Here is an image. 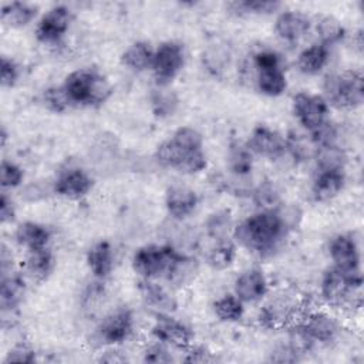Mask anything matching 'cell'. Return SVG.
Segmentation results:
<instances>
[{"mask_svg":"<svg viewBox=\"0 0 364 364\" xmlns=\"http://www.w3.org/2000/svg\"><path fill=\"white\" fill-rule=\"evenodd\" d=\"M291 232L283 216L276 209H257L247 215L233 229V240L249 253L267 259L274 256L284 239Z\"/></svg>","mask_w":364,"mask_h":364,"instance_id":"6da1fadb","label":"cell"},{"mask_svg":"<svg viewBox=\"0 0 364 364\" xmlns=\"http://www.w3.org/2000/svg\"><path fill=\"white\" fill-rule=\"evenodd\" d=\"M154 159L162 168L182 175H198L208 168L203 136L193 127H179L164 139L154 152Z\"/></svg>","mask_w":364,"mask_h":364,"instance_id":"7a4b0ae2","label":"cell"},{"mask_svg":"<svg viewBox=\"0 0 364 364\" xmlns=\"http://www.w3.org/2000/svg\"><path fill=\"white\" fill-rule=\"evenodd\" d=\"M61 87L71 107H101L114 91L107 75L95 67H80L70 71Z\"/></svg>","mask_w":364,"mask_h":364,"instance_id":"3957f363","label":"cell"},{"mask_svg":"<svg viewBox=\"0 0 364 364\" xmlns=\"http://www.w3.org/2000/svg\"><path fill=\"white\" fill-rule=\"evenodd\" d=\"M183 255L171 243H148L134 252L131 267L139 279L166 282Z\"/></svg>","mask_w":364,"mask_h":364,"instance_id":"277c9868","label":"cell"},{"mask_svg":"<svg viewBox=\"0 0 364 364\" xmlns=\"http://www.w3.org/2000/svg\"><path fill=\"white\" fill-rule=\"evenodd\" d=\"M361 286L363 274L350 273L336 266L327 267L318 283V291L321 300L328 307H354L361 303Z\"/></svg>","mask_w":364,"mask_h":364,"instance_id":"5b68a950","label":"cell"},{"mask_svg":"<svg viewBox=\"0 0 364 364\" xmlns=\"http://www.w3.org/2000/svg\"><path fill=\"white\" fill-rule=\"evenodd\" d=\"M323 98L328 107L337 109H355L364 102V77L360 70H343L324 77Z\"/></svg>","mask_w":364,"mask_h":364,"instance_id":"8992f818","label":"cell"},{"mask_svg":"<svg viewBox=\"0 0 364 364\" xmlns=\"http://www.w3.org/2000/svg\"><path fill=\"white\" fill-rule=\"evenodd\" d=\"M263 304L257 313V321L266 328H283L294 323L301 316V300L300 297L289 290L280 289L262 300Z\"/></svg>","mask_w":364,"mask_h":364,"instance_id":"52a82bcc","label":"cell"},{"mask_svg":"<svg viewBox=\"0 0 364 364\" xmlns=\"http://www.w3.org/2000/svg\"><path fill=\"white\" fill-rule=\"evenodd\" d=\"M135 331L134 311L127 306L109 310L97 324L92 338L100 347H119Z\"/></svg>","mask_w":364,"mask_h":364,"instance_id":"ba28073f","label":"cell"},{"mask_svg":"<svg viewBox=\"0 0 364 364\" xmlns=\"http://www.w3.org/2000/svg\"><path fill=\"white\" fill-rule=\"evenodd\" d=\"M186 64V48L181 41L165 40L155 47L151 73L155 85L168 87Z\"/></svg>","mask_w":364,"mask_h":364,"instance_id":"9c48e42d","label":"cell"},{"mask_svg":"<svg viewBox=\"0 0 364 364\" xmlns=\"http://www.w3.org/2000/svg\"><path fill=\"white\" fill-rule=\"evenodd\" d=\"M73 20V10L67 4H54L37 18L34 37L44 46H57L67 36Z\"/></svg>","mask_w":364,"mask_h":364,"instance_id":"30bf717a","label":"cell"},{"mask_svg":"<svg viewBox=\"0 0 364 364\" xmlns=\"http://www.w3.org/2000/svg\"><path fill=\"white\" fill-rule=\"evenodd\" d=\"M291 112L297 124L309 134L330 119V107L323 95L307 91H299L293 95Z\"/></svg>","mask_w":364,"mask_h":364,"instance_id":"8fae6325","label":"cell"},{"mask_svg":"<svg viewBox=\"0 0 364 364\" xmlns=\"http://www.w3.org/2000/svg\"><path fill=\"white\" fill-rule=\"evenodd\" d=\"M94 188L92 176L81 166L68 165L60 169L51 182V191L60 198L80 200Z\"/></svg>","mask_w":364,"mask_h":364,"instance_id":"7c38bea8","label":"cell"},{"mask_svg":"<svg viewBox=\"0 0 364 364\" xmlns=\"http://www.w3.org/2000/svg\"><path fill=\"white\" fill-rule=\"evenodd\" d=\"M151 336L172 348H186L193 340L192 328L176 318L173 313H155Z\"/></svg>","mask_w":364,"mask_h":364,"instance_id":"4fadbf2b","label":"cell"},{"mask_svg":"<svg viewBox=\"0 0 364 364\" xmlns=\"http://www.w3.org/2000/svg\"><path fill=\"white\" fill-rule=\"evenodd\" d=\"M246 145L255 156L269 161H277L286 155V135L266 124H257L252 128Z\"/></svg>","mask_w":364,"mask_h":364,"instance_id":"5bb4252c","label":"cell"},{"mask_svg":"<svg viewBox=\"0 0 364 364\" xmlns=\"http://www.w3.org/2000/svg\"><path fill=\"white\" fill-rule=\"evenodd\" d=\"M328 256L333 266L350 273L361 272V250L351 233H338L328 240Z\"/></svg>","mask_w":364,"mask_h":364,"instance_id":"9a60e30c","label":"cell"},{"mask_svg":"<svg viewBox=\"0 0 364 364\" xmlns=\"http://www.w3.org/2000/svg\"><path fill=\"white\" fill-rule=\"evenodd\" d=\"M27 291L26 276L13 270L1 274L0 279V313L1 324H10V318L17 313Z\"/></svg>","mask_w":364,"mask_h":364,"instance_id":"2e32d148","label":"cell"},{"mask_svg":"<svg viewBox=\"0 0 364 364\" xmlns=\"http://www.w3.org/2000/svg\"><path fill=\"white\" fill-rule=\"evenodd\" d=\"M300 317L301 318H299V321L316 344H331L341 334V323L327 310H310L307 314H301Z\"/></svg>","mask_w":364,"mask_h":364,"instance_id":"e0dca14e","label":"cell"},{"mask_svg":"<svg viewBox=\"0 0 364 364\" xmlns=\"http://www.w3.org/2000/svg\"><path fill=\"white\" fill-rule=\"evenodd\" d=\"M276 37L286 44H297L311 31V17L301 10H280L273 23Z\"/></svg>","mask_w":364,"mask_h":364,"instance_id":"ac0fdd59","label":"cell"},{"mask_svg":"<svg viewBox=\"0 0 364 364\" xmlns=\"http://www.w3.org/2000/svg\"><path fill=\"white\" fill-rule=\"evenodd\" d=\"M270 291L266 273L256 266L243 269L233 282V293L245 303L255 304L262 301Z\"/></svg>","mask_w":364,"mask_h":364,"instance_id":"d6986e66","label":"cell"},{"mask_svg":"<svg viewBox=\"0 0 364 364\" xmlns=\"http://www.w3.org/2000/svg\"><path fill=\"white\" fill-rule=\"evenodd\" d=\"M164 203L171 219L182 222L195 213L199 205V196L191 186L173 183L166 188Z\"/></svg>","mask_w":364,"mask_h":364,"instance_id":"ffe728a7","label":"cell"},{"mask_svg":"<svg viewBox=\"0 0 364 364\" xmlns=\"http://www.w3.org/2000/svg\"><path fill=\"white\" fill-rule=\"evenodd\" d=\"M346 169H314L310 195L314 202H330L346 186Z\"/></svg>","mask_w":364,"mask_h":364,"instance_id":"44dd1931","label":"cell"},{"mask_svg":"<svg viewBox=\"0 0 364 364\" xmlns=\"http://www.w3.org/2000/svg\"><path fill=\"white\" fill-rule=\"evenodd\" d=\"M85 263L92 277L97 280H105L115 267V249L107 239L94 242L87 253Z\"/></svg>","mask_w":364,"mask_h":364,"instance_id":"7402d4cb","label":"cell"},{"mask_svg":"<svg viewBox=\"0 0 364 364\" xmlns=\"http://www.w3.org/2000/svg\"><path fill=\"white\" fill-rule=\"evenodd\" d=\"M138 291L142 301L155 313H175L178 309V301L171 290L158 280L139 279Z\"/></svg>","mask_w":364,"mask_h":364,"instance_id":"603a6c76","label":"cell"},{"mask_svg":"<svg viewBox=\"0 0 364 364\" xmlns=\"http://www.w3.org/2000/svg\"><path fill=\"white\" fill-rule=\"evenodd\" d=\"M14 242L26 252L48 247L51 240V230L46 225L34 220H24L14 229Z\"/></svg>","mask_w":364,"mask_h":364,"instance_id":"cb8c5ba5","label":"cell"},{"mask_svg":"<svg viewBox=\"0 0 364 364\" xmlns=\"http://www.w3.org/2000/svg\"><path fill=\"white\" fill-rule=\"evenodd\" d=\"M55 267V256L48 247H43L33 252H26L23 262V272L27 279L36 283L46 282Z\"/></svg>","mask_w":364,"mask_h":364,"instance_id":"d4e9b609","label":"cell"},{"mask_svg":"<svg viewBox=\"0 0 364 364\" xmlns=\"http://www.w3.org/2000/svg\"><path fill=\"white\" fill-rule=\"evenodd\" d=\"M255 85L262 95L276 98L286 92L289 87V80L286 75L284 65L279 67H264L253 70Z\"/></svg>","mask_w":364,"mask_h":364,"instance_id":"484cf974","label":"cell"},{"mask_svg":"<svg viewBox=\"0 0 364 364\" xmlns=\"http://www.w3.org/2000/svg\"><path fill=\"white\" fill-rule=\"evenodd\" d=\"M330 61V47L321 43H311L301 48L296 57V67L303 75H318Z\"/></svg>","mask_w":364,"mask_h":364,"instance_id":"4316f807","label":"cell"},{"mask_svg":"<svg viewBox=\"0 0 364 364\" xmlns=\"http://www.w3.org/2000/svg\"><path fill=\"white\" fill-rule=\"evenodd\" d=\"M40 9L30 1H9L3 3L0 11L1 23L9 28H24L33 21H37Z\"/></svg>","mask_w":364,"mask_h":364,"instance_id":"83f0119b","label":"cell"},{"mask_svg":"<svg viewBox=\"0 0 364 364\" xmlns=\"http://www.w3.org/2000/svg\"><path fill=\"white\" fill-rule=\"evenodd\" d=\"M255 166V155L246 142L233 141L226 152V169L236 179H247Z\"/></svg>","mask_w":364,"mask_h":364,"instance_id":"f1b7e54d","label":"cell"},{"mask_svg":"<svg viewBox=\"0 0 364 364\" xmlns=\"http://www.w3.org/2000/svg\"><path fill=\"white\" fill-rule=\"evenodd\" d=\"M154 51L155 48L149 41H145V40L134 41L122 51L121 64L127 70L135 74L151 71Z\"/></svg>","mask_w":364,"mask_h":364,"instance_id":"f546056e","label":"cell"},{"mask_svg":"<svg viewBox=\"0 0 364 364\" xmlns=\"http://www.w3.org/2000/svg\"><path fill=\"white\" fill-rule=\"evenodd\" d=\"M148 101H149V108L152 114L159 119H166L173 117L181 105V100L178 94L172 88H169V85L168 87L155 85L148 95Z\"/></svg>","mask_w":364,"mask_h":364,"instance_id":"4dcf8cb0","label":"cell"},{"mask_svg":"<svg viewBox=\"0 0 364 364\" xmlns=\"http://www.w3.org/2000/svg\"><path fill=\"white\" fill-rule=\"evenodd\" d=\"M311 30L316 33L317 43L333 47L341 43L346 37V27L343 23L330 14H320L311 18Z\"/></svg>","mask_w":364,"mask_h":364,"instance_id":"1f68e13d","label":"cell"},{"mask_svg":"<svg viewBox=\"0 0 364 364\" xmlns=\"http://www.w3.org/2000/svg\"><path fill=\"white\" fill-rule=\"evenodd\" d=\"M226 10L237 17L272 16L283 10V4L276 0H235L225 4Z\"/></svg>","mask_w":364,"mask_h":364,"instance_id":"d6a6232c","label":"cell"},{"mask_svg":"<svg viewBox=\"0 0 364 364\" xmlns=\"http://www.w3.org/2000/svg\"><path fill=\"white\" fill-rule=\"evenodd\" d=\"M237 256V245L233 237L212 242V246L205 253V263L212 270L229 269Z\"/></svg>","mask_w":364,"mask_h":364,"instance_id":"836d02e7","label":"cell"},{"mask_svg":"<svg viewBox=\"0 0 364 364\" xmlns=\"http://www.w3.org/2000/svg\"><path fill=\"white\" fill-rule=\"evenodd\" d=\"M235 225L236 223L233 220L232 213L226 209H219L208 215V218L203 222V229L206 236L212 242H216L232 237Z\"/></svg>","mask_w":364,"mask_h":364,"instance_id":"e575fe53","label":"cell"},{"mask_svg":"<svg viewBox=\"0 0 364 364\" xmlns=\"http://www.w3.org/2000/svg\"><path fill=\"white\" fill-rule=\"evenodd\" d=\"M213 314L222 323H239L245 316V303L235 294L226 293L218 297L212 304Z\"/></svg>","mask_w":364,"mask_h":364,"instance_id":"d590c367","label":"cell"},{"mask_svg":"<svg viewBox=\"0 0 364 364\" xmlns=\"http://www.w3.org/2000/svg\"><path fill=\"white\" fill-rule=\"evenodd\" d=\"M286 328H287L286 344L300 360L303 355L311 353L314 350V347L317 346L313 341V338L309 336V333L306 331L303 324L299 321V318L294 323H291L290 326H287Z\"/></svg>","mask_w":364,"mask_h":364,"instance_id":"8d00e7d4","label":"cell"},{"mask_svg":"<svg viewBox=\"0 0 364 364\" xmlns=\"http://www.w3.org/2000/svg\"><path fill=\"white\" fill-rule=\"evenodd\" d=\"M198 273H199L198 260L193 256H189L185 253L183 257L181 259V262L178 263V266L175 267L173 273L166 280V283L169 284V287L181 289V287L191 284L195 280V277L198 276Z\"/></svg>","mask_w":364,"mask_h":364,"instance_id":"74e56055","label":"cell"},{"mask_svg":"<svg viewBox=\"0 0 364 364\" xmlns=\"http://www.w3.org/2000/svg\"><path fill=\"white\" fill-rule=\"evenodd\" d=\"M252 200L257 209H276L280 205V193L272 181H263L250 191Z\"/></svg>","mask_w":364,"mask_h":364,"instance_id":"f35d334b","label":"cell"},{"mask_svg":"<svg viewBox=\"0 0 364 364\" xmlns=\"http://www.w3.org/2000/svg\"><path fill=\"white\" fill-rule=\"evenodd\" d=\"M26 178L24 169L11 159H3L0 164V185L1 191L11 192L23 185Z\"/></svg>","mask_w":364,"mask_h":364,"instance_id":"ab89813d","label":"cell"},{"mask_svg":"<svg viewBox=\"0 0 364 364\" xmlns=\"http://www.w3.org/2000/svg\"><path fill=\"white\" fill-rule=\"evenodd\" d=\"M229 57H230L229 50L218 44V46L209 47L203 54L202 60H203V65L209 73H212L213 75H219L226 70V65H229Z\"/></svg>","mask_w":364,"mask_h":364,"instance_id":"60d3db41","label":"cell"},{"mask_svg":"<svg viewBox=\"0 0 364 364\" xmlns=\"http://www.w3.org/2000/svg\"><path fill=\"white\" fill-rule=\"evenodd\" d=\"M41 104L44 105V108H47L51 112L55 114H61L64 111H67L71 104L63 90L61 85H51L47 87L43 92H41Z\"/></svg>","mask_w":364,"mask_h":364,"instance_id":"b9f144b4","label":"cell"},{"mask_svg":"<svg viewBox=\"0 0 364 364\" xmlns=\"http://www.w3.org/2000/svg\"><path fill=\"white\" fill-rule=\"evenodd\" d=\"M21 77V68L18 63L6 54H1L0 58V84L1 88H13L17 85Z\"/></svg>","mask_w":364,"mask_h":364,"instance_id":"7bdbcfd3","label":"cell"},{"mask_svg":"<svg viewBox=\"0 0 364 364\" xmlns=\"http://www.w3.org/2000/svg\"><path fill=\"white\" fill-rule=\"evenodd\" d=\"M37 360L36 357V350L33 348V346L27 341H17L14 343L9 351L6 353L4 358H3V364H10V363H34Z\"/></svg>","mask_w":364,"mask_h":364,"instance_id":"ee69618b","label":"cell"},{"mask_svg":"<svg viewBox=\"0 0 364 364\" xmlns=\"http://www.w3.org/2000/svg\"><path fill=\"white\" fill-rule=\"evenodd\" d=\"M250 64L253 70L264 67H279L284 65V58L277 50L272 47H262L252 54Z\"/></svg>","mask_w":364,"mask_h":364,"instance_id":"f6af8a7d","label":"cell"},{"mask_svg":"<svg viewBox=\"0 0 364 364\" xmlns=\"http://www.w3.org/2000/svg\"><path fill=\"white\" fill-rule=\"evenodd\" d=\"M171 348L172 347L155 340V343H152L144 348L142 361L152 363V364H168V363L173 361Z\"/></svg>","mask_w":364,"mask_h":364,"instance_id":"bcb514c9","label":"cell"},{"mask_svg":"<svg viewBox=\"0 0 364 364\" xmlns=\"http://www.w3.org/2000/svg\"><path fill=\"white\" fill-rule=\"evenodd\" d=\"M104 294H105V290L102 286V280L95 279L92 283L87 286V289L82 293L84 309H94V306H97L101 301Z\"/></svg>","mask_w":364,"mask_h":364,"instance_id":"7dc6e473","label":"cell"},{"mask_svg":"<svg viewBox=\"0 0 364 364\" xmlns=\"http://www.w3.org/2000/svg\"><path fill=\"white\" fill-rule=\"evenodd\" d=\"M17 216V209H16V203L10 195V192L1 191V196H0V222L1 225H10L16 220Z\"/></svg>","mask_w":364,"mask_h":364,"instance_id":"c3c4849f","label":"cell"},{"mask_svg":"<svg viewBox=\"0 0 364 364\" xmlns=\"http://www.w3.org/2000/svg\"><path fill=\"white\" fill-rule=\"evenodd\" d=\"M216 357L205 347L202 346H195L192 347V344L189 347H186V355L183 357V361L186 363H212L215 361Z\"/></svg>","mask_w":364,"mask_h":364,"instance_id":"681fc988","label":"cell"},{"mask_svg":"<svg viewBox=\"0 0 364 364\" xmlns=\"http://www.w3.org/2000/svg\"><path fill=\"white\" fill-rule=\"evenodd\" d=\"M300 358L287 347V344H280L277 346L272 353H270V361L274 363H294L299 361Z\"/></svg>","mask_w":364,"mask_h":364,"instance_id":"f907efd6","label":"cell"},{"mask_svg":"<svg viewBox=\"0 0 364 364\" xmlns=\"http://www.w3.org/2000/svg\"><path fill=\"white\" fill-rule=\"evenodd\" d=\"M13 262H14V259H13L11 249L6 243H1V246H0V274L13 272L14 270Z\"/></svg>","mask_w":364,"mask_h":364,"instance_id":"816d5d0a","label":"cell"},{"mask_svg":"<svg viewBox=\"0 0 364 364\" xmlns=\"http://www.w3.org/2000/svg\"><path fill=\"white\" fill-rule=\"evenodd\" d=\"M7 136H9V134H7V129H6V127H1V134H0V138H1V148H4V146H6V142H7Z\"/></svg>","mask_w":364,"mask_h":364,"instance_id":"f5cc1de1","label":"cell"}]
</instances>
